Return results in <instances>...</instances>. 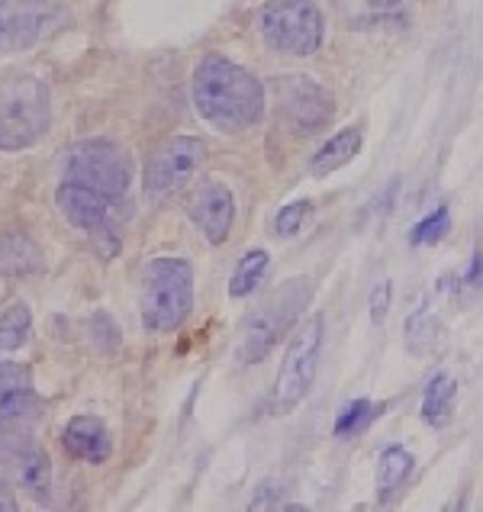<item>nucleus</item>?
I'll return each mask as SVG.
<instances>
[{"label": "nucleus", "mask_w": 483, "mask_h": 512, "mask_svg": "<svg viewBox=\"0 0 483 512\" xmlns=\"http://www.w3.org/2000/svg\"><path fill=\"white\" fill-rule=\"evenodd\" d=\"M194 107L219 133H242L265 116V84L223 55H207L194 71Z\"/></svg>", "instance_id": "1"}, {"label": "nucleus", "mask_w": 483, "mask_h": 512, "mask_svg": "<svg viewBox=\"0 0 483 512\" xmlns=\"http://www.w3.org/2000/svg\"><path fill=\"white\" fill-rule=\"evenodd\" d=\"M142 326L149 332H174L194 310V268L184 258L161 255L142 274Z\"/></svg>", "instance_id": "2"}, {"label": "nucleus", "mask_w": 483, "mask_h": 512, "mask_svg": "<svg viewBox=\"0 0 483 512\" xmlns=\"http://www.w3.org/2000/svg\"><path fill=\"white\" fill-rule=\"evenodd\" d=\"M52 97L33 75H10L0 81V149L23 152L49 133Z\"/></svg>", "instance_id": "3"}, {"label": "nucleus", "mask_w": 483, "mask_h": 512, "mask_svg": "<svg viewBox=\"0 0 483 512\" xmlns=\"http://www.w3.org/2000/svg\"><path fill=\"white\" fill-rule=\"evenodd\" d=\"M313 300V281L310 277H290L274 294L258 306V310L245 319L242 329V345H239V361L242 364H258L265 361L274 345L294 329L306 303Z\"/></svg>", "instance_id": "4"}, {"label": "nucleus", "mask_w": 483, "mask_h": 512, "mask_svg": "<svg viewBox=\"0 0 483 512\" xmlns=\"http://www.w3.org/2000/svg\"><path fill=\"white\" fill-rule=\"evenodd\" d=\"M255 23L268 49L297 58L319 52L326 39V17L313 0H268Z\"/></svg>", "instance_id": "5"}, {"label": "nucleus", "mask_w": 483, "mask_h": 512, "mask_svg": "<svg viewBox=\"0 0 483 512\" xmlns=\"http://www.w3.org/2000/svg\"><path fill=\"white\" fill-rule=\"evenodd\" d=\"M322 339H326V319L316 313L310 323H303V329L294 335V342L284 351V361H281V368H277L271 400H268L271 416L294 413L306 400V393H310L316 371H319Z\"/></svg>", "instance_id": "6"}, {"label": "nucleus", "mask_w": 483, "mask_h": 512, "mask_svg": "<svg viewBox=\"0 0 483 512\" xmlns=\"http://www.w3.org/2000/svg\"><path fill=\"white\" fill-rule=\"evenodd\" d=\"M65 181L91 187L110 200H126L133 168H129V158L116 142L84 139L65 152Z\"/></svg>", "instance_id": "7"}, {"label": "nucleus", "mask_w": 483, "mask_h": 512, "mask_svg": "<svg viewBox=\"0 0 483 512\" xmlns=\"http://www.w3.org/2000/svg\"><path fill=\"white\" fill-rule=\"evenodd\" d=\"M207 158V142L197 136H174L149 158L145 165V194L168 197L181 190Z\"/></svg>", "instance_id": "8"}, {"label": "nucleus", "mask_w": 483, "mask_h": 512, "mask_svg": "<svg viewBox=\"0 0 483 512\" xmlns=\"http://www.w3.org/2000/svg\"><path fill=\"white\" fill-rule=\"evenodd\" d=\"M277 100L287 126L297 136H313L332 120V94L322 84H316L310 75H284L277 81Z\"/></svg>", "instance_id": "9"}, {"label": "nucleus", "mask_w": 483, "mask_h": 512, "mask_svg": "<svg viewBox=\"0 0 483 512\" xmlns=\"http://www.w3.org/2000/svg\"><path fill=\"white\" fill-rule=\"evenodd\" d=\"M42 400L33 390V377L17 361H0V442L23 438L36 426Z\"/></svg>", "instance_id": "10"}, {"label": "nucleus", "mask_w": 483, "mask_h": 512, "mask_svg": "<svg viewBox=\"0 0 483 512\" xmlns=\"http://www.w3.org/2000/svg\"><path fill=\"white\" fill-rule=\"evenodd\" d=\"M187 216L194 219V226L207 236L210 245H223L232 232V219H236V197L223 181L207 178L190 194Z\"/></svg>", "instance_id": "11"}, {"label": "nucleus", "mask_w": 483, "mask_h": 512, "mask_svg": "<svg viewBox=\"0 0 483 512\" xmlns=\"http://www.w3.org/2000/svg\"><path fill=\"white\" fill-rule=\"evenodd\" d=\"M55 203L62 216L68 219L71 226H78L84 232H107L116 223V207L120 200H110L104 194H97L91 187H81V184H62L55 194Z\"/></svg>", "instance_id": "12"}, {"label": "nucleus", "mask_w": 483, "mask_h": 512, "mask_svg": "<svg viewBox=\"0 0 483 512\" xmlns=\"http://www.w3.org/2000/svg\"><path fill=\"white\" fill-rule=\"evenodd\" d=\"M49 0H0V52L29 49L42 36Z\"/></svg>", "instance_id": "13"}, {"label": "nucleus", "mask_w": 483, "mask_h": 512, "mask_svg": "<svg viewBox=\"0 0 483 512\" xmlns=\"http://www.w3.org/2000/svg\"><path fill=\"white\" fill-rule=\"evenodd\" d=\"M62 445L71 458L84 464H104L113 455L110 429L97 416H75L62 432Z\"/></svg>", "instance_id": "14"}, {"label": "nucleus", "mask_w": 483, "mask_h": 512, "mask_svg": "<svg viewBox=\"0 0 483 512\" xmlns=\"http://www.w3.org/2000/svg\"><path fill=\"white\" fill-rule=\"evenodd\" d=\"M361 129L345 126L339 129L329 142H322V149L310 158V174L313 178H329L332 171L345 168L348 162H355V155L361 152Z\"/></svg>", "instance_id": "15"}, {"label": "nucleus", "mask_w": 483, "mask_h": 512, "mask_svg": "<svg viewBox=\"0 0 483 512\" xmlns=\"http://www.w3.org/2000/svg\"><path fill=\"white\" fill-rule=\"evenodd\" d=\"M46 265L42 248L26 232H7L0 236V277H23Z\"/></svg>", "instance_id": "16"}, {"label": "nucleus", "mask_w": 483, "mask_h": 512, "mask_svg": "<svg viewBox=\"0 0 483 512\" xmlns=\"http://www.w3.org/2000/svg\"><path fill=\"white\" fill-rule=\"evenodd\" d=\"M13 464H17V484L33 496V500H46L52 487V461L46 451L29 445L13 455Z\"/></svg>", "instance_id": "17"}, {"label": "nucleus", "mask_w": 483, "mask_h": 512, "mask_svg": "<svg viewBox=\"0 0 483 512\" xmlns=\"http://www.w3.org/2000/svg\"><path fill=\"white\" fill-rule=\"evenodd\" d=\"M458 397V380L451 374H435L426 387V397H422V422L432 429L445 426L451 416V403Z\"/></svg>", "instance_id": "18"}, {"label": "nucleus", "mask_w": 483, "mask_h": 512, "mask_svg": "<svg viewBox=\"0 0 483 512\" xmlns=\"http://www.w3.org/2000/svg\"><path fill=\"white\" fill-rule=\"evenodd\" d=\"M413 474V455H409L406 448L400 445H390L380 451V474H377V496L380 500H387V496L397 493L406 477Z\"/></svg>", "instance_id": "19"}, {"label": "nucleus", "mask_w": 483, "mask_h": 512, "mask_svg": "<svg viewBox=\"0 0 483 512\" xmlns=\"http://www.w3.org/2000/svg\"><path fill=\"white\" fill-rule=\"evenodd\" d=\"M268 265H271V255L265 252V248H252V252H245L242 261H239V268L232 271L229 294L232 297H248L261 281H265Z\"/></svg>", "instance_id": "20"}, {"label": "nucleus", "mask_w": 483, "mask_h": 512, "mask_svg": "<svg viewBox=\"0 0 483 512\" xmlns=\"http://www.w3.org/2000/svg\"><path fill=\"white\" fill-rule=\"evenodd\" d=\"M29 332H33V313H29L26 303H13L0 316V355L23 348L29 342Z\"/></svg>", "instance_id": "21"}, {"label": "nucleus", "mask_w": 483, "mask_h": 512, "mask_svg": "<svg viewBox=\"0 0 483 512\" xmlns=\"http://www.w3.org/2000/svg\"><path fill=\"white\" fill-rule=\"evenodd\" d=\"M377 413H384V406H374L371 400H355V403H348L339 419H335V435L345 438V435H358L368 422L377 416Z\"/></svg>", "instance_id": "22"}, {"label": "nucleus", "mask_w": 483, "mask_h": 512, "mask_svg": "<svg viewBox=\"0 0 483 512\" xmlns=\"http://www.w3.org/2000/svg\"><path fill=\"white\" fill-rule=\"evenodd\" d=\"M435 326H432V306H419V310L406 319V345L413 355H422V351L432 348L435 339Z\"/></svg>", "instance_id": "23"}, {"label": "nucleus", "mask_w": 483, "mask_h": 512, "mask_svg": "<svg viewBox=\"0 0 483 512\" xmlns=\"http://www.w3.org/2000/svg\"><path fill=\"white\" fill-rule=\"evenodd\" d=\"M448 232H451L448 207H435L426 219H422V223L413 226V232H409V242H413V245H435V242H442Z\"/></svg>", "instance_id": "24"}, {"label": "nucleus", "mask_w": 483, "mask_h": 512, "mask_svg": "<svg viewBox=\"0 0 483 512\" xmlns=\"http://www.w3.org/2000/svg\"><path fill=\"white\" fill-rule=\"evenodd\" d=\"M310 207H313L310 200H294V203H287V207H284L281 213H277V219H274V229H277V236H284V239H294L297 232L303 229L306 216H310Z\"/></svg>", "instance_id": "25"}, {"label": "nucleus", "mask_w": 483, "mask_h": 512, "mask_svg": "<svg viewBox=\"0 0 483 512\" xmlns=\"http://www.w3.org/2000/svg\"><path fill=\"white\" fill-rule=\"evenodd\" d=\"M390 300H393V287L390 281H380L374 290H371V303H368V310H371V323L380 326L387 319L390 313Z\"/></svg>", "instance_id": "26"}, {"label": "nucleus", "mask_w": 483, "mask_h": 512, "mask_svg": "<svg viewBox=\"0 0 483 512\" xmlns=\"http://www.w3.org/2000/svg\"><path fill=\"white\" fill-rule=\"evenodd\" d=\"M480 277H483V255L474 252L471 268H467V274H464V284H467V287H477V284H480Z\"/></svg>", "instance_id": "27"}, {"label": "nucleus", "mask_w": 483, "mask_h": 512, "mask_svg": "<svg viewBox=\"0 0 483 512\" xmlns=\"http://www.w3.org/2000/svg\"><path fill=\"white\" fill-rule=\"evenodd\" d=\"M371 4H374V7H397L400 0H371Z\"/></svg>", "instance_id": "28"}]
</instances>
